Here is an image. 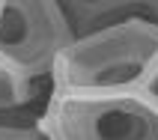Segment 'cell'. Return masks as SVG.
I'll return each mask as SVG.
<instances>
[{
	"label": "cell",
	"mask_w": 158,
	"mask_h": 140,
	"mask_svg": "<svg viewBox=\"0 0 158 140\" xmlns=\"http://www.w3.org/2000/svg\"><path fill=\"white\" fill-rule=\"evenodd\" d=\"M158 63V24L131 15L78 33L51 75L54 89H143Z\"/></svg>",
	"instance_id": "1"
},
{
	"label": "cell",
	"mask_w": 158,
	"mask_h": 140,
	"mask_svg": "<svg viewBox=\"0 0 158 140\" xmlns=\"http://www.w3.org/2000/svg\"><path fill=\"white\" fill-rule=\"evenodd\" d=\"M36 128L42 140H158V107L143 89H51Z\"/></svg>",
	"instance_id": "2"
},
{
	"label": "cell",
	"mask_w": 158,
	"mask_h": 140,
	"mask_svg": "<svg viewBox=\"0 0 158 140\" xmlns=\"http://www.w3.org/2000/svg\"><path fill=\"white\" fill-rule=\"evenodd\" d=\"M75 36L60 0H0V60L33 84L54 75Z\"/></svg>",
	"instance_id": "3"
},
{
	"label": "cell",
	"mask_w": 158,
	"mask_h": 140,
	"mask_svg": "<svg viewBox=\"0 0 158 140\" xmlns=\"http://www.w3.org/2000/svg\"><path fill=\"white\" fill-rule=\"evenodd\" d=\"M75 33L114 24L131 15H149V0H60Z\"/></svg>",
	"instance_id": "4"
},
{
	"label": "cell",
	"mask_w": 158,
	"mask_h": 140,
	"mask_svg": "<svg viewBox=\"0 0 158 140\" xmlns=\"http://www.w3.org/2000/svg\"><path fill=\"white\" fill-rule=\"evenodd\" d=\"M36 98V84L21 78L15 69H9L0 60V113H12L18 107L30 105Z\"/></svg>",
	"instance_id": "5"
},
{
	"label": "cell",
	"mask_w": 158,
	"mask_h": 140,
	"mask_svg": "<svg viewBox=\"0 0 158 140\" xmlns=\"http://www.w3.org/2000/svg\"><path fill=\"white\" fill-rule=\"evenodd\" d=\"M0 140H42L39 128L33 125H18V122H3L0 119Z\"/></svg>",
	"instance_id": "6"
},
{
	"label": "cell",
	"mask_w": 158,
	"mask_h": 140,
	"mask_svg": "<svg viewBox=\"0 0 158 140\" xmlns=\"http://www.w3.org/2000/svg\"><path fill=\"white\" fill-rule=\"evenodd\" d=\"M143 93H146V98H149L152 105L158 107V63H155V69L149 72V78H146V84H143Z\"/></svg>",
	"instance_id": "7"
},
{
	"label": "cell",
	"mask_w": 158,
	"mask_h": 140,
	"mask_svg": "<svg viewBox=\"0 0 158 140\" xmlns=\"http://www.w3.org/2000/svg\"><path fill=\"white\" fill-rule=\"evenodd\" d=\"M149 18L158 24V0H149Z\"/></svg>",
	"instance_id": "8"
}]
</instances>
